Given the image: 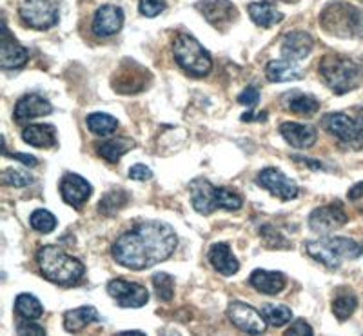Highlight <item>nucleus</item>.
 <instances>
[{"label":"nucleus","instance_id":"nucleus-8","mask_svg":"<svg viewBox=\"0 0 363 336\" xmlns=\"http://www.w3.org/2000/svg\"><path fill=\"white\" fill-rule=\"evenodd\" d=\"M18 17L38 31L51 29L58 24V0H18Z\"/></svg>","mask_w":363,"mask_h":336},{"label":"nucleus","instance_id":"nucleus-48","mask_svg":"<svg viewBox=\"0 0 363 336\" xmlns=\"http://www.w3.org/2000/svg\"><path fill=\"white\" fill-rule=\"evenodd\" d=\"M356 121H358V122H359V124H362V125H363V108H362V109H359V113H358V118H356Z\"/></svg>","mask_w":363,"mask_h":336},{"label":"nucleus","instance_id":"nucleus-9","mask_svg":"<svg viewBox=\"0 0 363 336\" xmlns=\"http://www.w3.org/2000/svg\"><path fill=\"white\" fill-rule=\"evenodd\" d=\"M323 128L343 145L351 150H363V125L345 113H329L323 116Z\"/></svg>","mask_w":363,"mask_h":336},{"label":"nucleus","instance_id":"nucleus-21","mask_svg":"<svg viewBox=\"0 0 363 336\" xmlns=\"http://www.w3.org/2000/svg\"><path fill=\"white\" fill-rule=\"evenodd\" d=\"M285 284H287V279L280 271L256 269L249 276V286L264 295H278L285 289Z\"/></svg>","mask_w":363,"mask_h":336},{"label":"nucleus","instance_id":"nucleus-43","mask_svg":"<svg viewBox=\"0 0 363 336\" xmlns=\"http://www.w3.org/2000/svg\"><path fill=\"white\" fill-rule=\"evenodd\" d=\"M347 198L351 200L356 208L362 209V211H363V182L354 184V186L349 189V193H347Z\"/></svg>","mask_w":363,"mask_h":336},{"label":"nucleus","instance_id":"nucleus-13","mask_svg":"<svg viewBox=\"0 0 363 336\" xmlns=\"http://www.w3.org/2000/svg\"><path fill=\"white\" fill-rule=\"evenodd\" d=\"M347 222H349V216H347L345 209L342 208V203L338 202L314 209L309 216L311 231L318 233V235L336 231V229L343 228Z\"/></svg>","mask_w":363,"mask_h":336},{"label":"nucleus","instance_id":"nucleus-30","mask_svg":"<svg viewBox=\"0 0 363 336\" xmlns=\"http://www.w3.org/2000/svg\"><path fill=\"white\" fill-rule=\"evenodd\" d=\"M15 311L26 320H38L44 315V308L42 303L38 302L37 296L29 295V293H22L15 300Z\"/></svg>","mask_w":363,"mask_h":336},{"label":"nucleus","instance_id":"nucleus-19","mask_svg":"<svg viewBox=\"0 0 363 336\" xmlns=\"http://www.w3.org/2000/svg\"><path fill=\"white\" fill-rule=\"evenodd\" d=\"M280 135L285 142L296 150H309L316 144L318 131L314 125L298 124V122H284L280 125Z\"/></svg>","mask_w":363,"mask_h":336},{"label":"nucleus","instance_id":"nucleus-27","mask_svg":"<svg viewBox=\"0 0 363 336\" xmlns=\"http://www.w3.org/2000/svg\"><path fill=\"white\" fill-rule=\"evenodd\" d=\"M249 17L252 18L256 26L260 28H272L274 24L284 21V15L281 11H278L277 6L267 2V0H262V2H252L247 6Z\"/></svg>","mask_w":363,"mask_h":336},{"label":"nucleus","instance_id":"nucleus-39","mask_svg":"<svg viewBox=\"0 0 363 336\" xmlns=\"http://www.w3.org/2000/svg\"><path fill=\"white\" fill-rule=\"evenodd\" d=\"M18 336H45V329L42 325L35 324L33 320H24L17 325Z\"/></svg>","mask_w":363,"mask_h":336},{"label":"nucleus","instance_id":"nucleus-25","mask_svg":"<svg viewBox=\"0 0 363 336\" xmlns=\"http://www.w3.org/2000/svg\"><path fill=\"white\" fill-rule=\"evenodd\" d=\"M284 106L287 111L296 113L301 116H311L320 109V100L314 95L301 91H289L284 95Z\"/></svg>","mask_w":363,"mask_h":336},{"label":"nucleus","instance_id":"nucleus-45","mask_svg":"<svg viewBox=\"0 0 363 336\" xmlns=\"http://www.w3.org/2000/svg\"><path fill=\"white\" fill-rule=\"evenodd\" d=\"M296 160H298V162L307 164V166H311V167H313V169H322V164H320V162H314V160H309V158H300V157H296Z\"/></svg>","mask_w":363,"mask_h":336},{"label":"nucleus","instance_id":"nucleus-32","mask_svg":"<svg viewBox=\"0 0 363 336\" xmlns=\"http://www.w3.org/2000/svg\"><path fill=\"white\" fill-rule=\"evenodd\" d=\"M128 200L129 195L124 189H111V191L106 193V196L100 200L99 209L104 215H115L116 211H120V209L124 208L125 203H128Z\"/></svg>","mask_w":363,"mask_h":336},{"label":"nucleus","instance_id":"nucleus-44","mask_svg":"<svg viewBox=\"0 0 363 336\" xmlns=\"http://www.w3.org/2000/svg\"><path fill=\"white\" fill-rule=\"evenodd\" d=\"M9 157H13L15 158V160H21L22 164H24V166H37L38 164V160L35 157H31V155H26V153H13V155H9Z\"/></svg>","mask_w":363,"mask_h":336},{"label":"nucleus","instance_id":"nucleus-16","mask_svg":"<svg viewBox=\"0 0 363 336\" xmlns=\"http://www.w3.org/2000/svg\"><path fill=\"white\" fill-rule=\"evenodd\" d=\"M91 193H93V187L80 174H64L62 182H60V195H62V200L67 206L80 209L89 200Z\"/></svg>","mask_w":363,"mask_h":336},{"label":"nucleus","instance_id":"nucleus-33","mask_svg":"<svg viewBox=\"0 0 363 336\" xmlns=\"http://www.w3.org/2000/svg\"><path fill=\"white\" fill-rule=\"evenodd\" d=\"M358 308V298L352 293H343L333 300V313L340 322H345L352 316V313Z\"/></svg>","mask_w":363,"mask_h":336},{"label":"nucleus","instance_id":"nucleus-41","mask_svg":"<svg viewBox=\"0 0 363 336\" xmlns=\"http://www.w3.org/2000/svg\"><path fill=\"white\" fill-rule=\"evenodd\" d=\"M284 336H314L313 327L307 324L306 320H294L289 329L284 332Z\"/></svg>","mask_w":363,"mask_h":336},{"label":"nucleus","instance_id":"nucleus-12","mask_svg":"<svg viewBox=\"0 0 363 336\" xmlns=\"http://www.w3.org/2000/svg\"><path fill=\"white\" fill-rule=\"evenodd\" d=\"M108 293L120 308H142L149 300V291L144 286L122 279L111 280L108 284Z\"/></svg>","mask_w":363,"mask_h":336},{"label":"nucleus","instance_id":"nucleus-20","mask_svg":"<svg viewBox=\"0 0 363 336\" xmlns=\"http://www.w3.org/2000/svg\"><path fill=\"white\" fill-rule=\"evenodd\" d=\"M313 46L314 40L309 33H306V31H291L281 40V55L287 60L300 62L306 57H309Z\"/></svg>","mask_w":363,"mask_h":336},{"label":"nucleus","instance_id":"nucleus-24","mask_svg":"<svg viewBox=\"0 0 363 336\" xmlns=\"http://www.w3.org/2000/svg\"><path fill=\"white\" fill-rule=\"evenodd\" d=\"M265 77L267 80L274 84L281 82H291V80H298L303 77V71L293 60H287V58H281V60H271L265 66Z\"/></svg>","mask_w":363,"mask_h":336},{"label":"nucleus","instance_id":"nucleus-34","mask_svg":"<svg viewBox=\"0 0 363 336\" xmlns=\"http://www.w3.org/2000/svg\"><path fill=\"white\" fill-rule=\"evenodd\" d=\"M29 224H31L35 231L48 235V233H51L57 228V218L48 209H37L29 216Z\"/></svg>","mask_w":363,"mask_h":336},{"label":"nucleus","instance_id":"nucleus-18","mask_svg":"<svg viewBox=\"0 0 363 336\" xmlns=\"http://www.w3.org/2000/svg\"><path fill=\"white\" fill-rule=\"evenodd\" d=\"M53 113V106L48 99L37 95V93H31V95H24L15 106V121L17 122H26V121H33V118H38V116H45Z\"/></svg>","mask_w":363,"mask_h":336},{"label":"nucleus","instance_id":"nucleus-14","mask_svg":"<svg viewBox=\"0 0 363 336\" xmlns=\"http://www.w3.org/2000/svg\"><path fill=\"white\" fill-rule=\"evenodd\" d=\"M196 8L200 9L203 18L220 31H225L238 17L236 6L231 0H202L196 4Z\"/></svg>","mask_w":363,"mask_h":336},{"label":"nucleus","instance_id":"nucleus-23","mask_svg":"<svg viewBox=\"0 0 363 336\" xmlns=\"http://www.w3.org/2000/svg\"><path fill=\"white\" fill-rule=\"evenodd\" d=\"M22 140L26 144L40 147V150H50L57 145V129L53 124H31L22 129Z\"/></svg>","mask_w":363,"mask_h":336},{"label":"nucleus","instance_id":"nucleus-31","mask_svg":"<svg viewBox=\"0 0 363 336\" xmlns=\"http://www.w3.org/2000/svg\"><path fill=\"white\" fill-rule=\"evenodd\" d=\"M262 316L265 318L269 325L272 327H281V325L289 324L293 318V311L287 306H277V303H265L262 308Z\"/></svg>","mask_w":363,"mask_h":336},{"label":"nucleus","instance_id":"nucleus-17","mask_svg":"<svg viewBox=\"0 0 363 336\" xmlns=\"http://www.w3.org/2000/svg\"><path fill=\"white\" fill-rule=\"evenodd\" d=\"M29 53L9 35L8 26L2 24V44H0V66L4 69H21L28 62Z\"/></svg>","mask_w":363,"mask_h":336},{"label":"nucleus","instance_id":"nucleus-10","mask_svg":"<svg viewBox=\"0 0 363 336\" xmlns=\"http://www.w3.org/2000/svg\"><path fill=\"white\" fill-rule=\"evenodd\" d=\"M227 316L233 324L240 329V331L247 332L251 336L264 335L267 325H265V318L262 316L260 311H256L252 306L242 302V300H233L227 308Z\"/></svg>","mask_w":363,"mask_h":336},{"label":"nucleus","instance_id":"nucleus-28","mask_svg":"<svg viewBox=\"0 0 363 336\" xmlns=\"http://www.w3.org/2000/svg\"><path fill=\"white\" fill-rule=\"evenodd\" d=\"M135 147V142L131 138H109V140H104L102 144H99L96 147V153L108 160V162L116 164L120 158L124 157L128 151H131Z\"/></svg>","mask_w":363,"mask_h":336},{"label":"nucleus","instance_id":"nucleus-5","mask_svg":"<svg viewBox=\"0 0 363 336\" xmlns=\"http://www.w3.org/2000/svg\"><path fill=\"white\" fill-rule=\"evenodd\" d=\"M318 73L336 95H345L362 84V69L351 58L325 55L318 64Z\"/></svg>","mask_w":363,"mask_h":336},{"label":"nucleus","instance_id":"nucleus-40","mask_svg":"<svg viewBox=\"0 0 363 336\" xmlns=\"http://www.w3.org/2000/svg\"><path fill=\"white\" fill-rule=\"evenodd\" d=\"M238 102L242 106H247L249 109L255 108V106L258 104V102H260V91H258V87L249 86L247 89H244V91L240 93Z\"/></svg>","mask_w":363,"mask_h":336},{"label":"nucleus","instance_id":"nucleus-29","mask_svg":"<svg viewBox=\"0 0 363 336\" xmlns=\"http://www.w3.org/2000/svg\"><path fill=\"white\" fill-rule=\"evenodd\" d=\"M87 129L96 137H109L118 129V121L108 113H91L86 118Z\"/></svg>","mask_w":363,"mask_h":336},{"label":"nucleus","instance_id":"nucleus-1","mask_svg":"<svg viewBox=\"0 0 363 336\" xmlns=\"http://www.w3.org/2000/svg\"><path fill=\"white\" fill-rule=\"evenodd\" d=\"M178 238L173 228L164 222H142L120 235L111 247L116 264L142 271L167 260L174 253Z\"/></svg>","mask_w":363,"mask_h":336},{"label":"nucleus","instance_id":"nucleus-47","mask_svg":"<svg viewBox=\"0 0 363 336\" xmlns=\"http://www.w3.org/2000/svg\"><path fill=\"white\" fill-rule=\"evenodd\" d=\"M115 336H145L142 331H122Z\"/></svg>","mask_w":363,"mask_h":336},{"label":"nucleus","instance_id":"nucleus-7","mask_svg":"<svg viewBox=\"0 0 363 336\" xmlns=\"http://www.w3.org/2000/svg\"><path fill=\"white\" fill-rule=\"evenodd\" d=\"M173 55L178 66L191 77L202 79L209 75L213 67V58L206 47L193 35L178 33L173 40Z\"/></svg>","mask_w":363,"mask_h":336},{"label":"nucleus","instance_id":"nucleus-35","mask_svg":"<svg viewBox=\"0 0 363 336\" xmlns=\"http://www.w3.org/2000/svg\"><path fill=\"white\" fill-rule=\"evenodd\" d=\"M153 287H155V293L160 300L164 302H169L173 300L174 295V279L171 274L167 273H157L153 274Z\"/></svg>","mask_w":363,"mask_h":336},{"label":"nucleus","instance_id":"nucleus-2","mask_svg":"<svg viewBox=\"0 0 363 336\" xmlns=\"http://www.w3.org/2000/svg\"><path fill=\"white\" fill-rule=\"evenodd\" d=\"M38 267L45 280L62 287H71L84 279L86 267L79 258L71 257L58 245H44L37 253Z\"/></svg>","mask_w":363,"mask_h":336},{"label":"nucleus","instance_id":"nucleus-11","mask_svg":"<svg viewBox=\"0 0 363 336\" xmlns=\"http://www.w3.org/2000/svg\"><path fill=\"white\" fill-rule=\"evenodd\" d=\"M258 186L267 189L272 196H277L280 200H293L296 198L300 189H298V184L294 180H291L285 173H281L277 167H265L258 173V179H256Z\"/></svg>","mask_w":363,"mask_h":336},{"label":"nucleus","instance_id":"nucleus-26","mask_svg":"<svg viewBox=\"0 0 363 336\" xmlns=\"http://www.w3.org/2000/svg\"><path fill=\"white\" fill-rule=\"evenodd\" d=\"M100 315L95 308L91 306H82V308L71 309L64 315V329L67 332H80L82 329H86L89 324H95L99 322Z\"/></svg>","mask_w":363,"mask_h":336},{"label":"nucleus","instance_id":"nucleus-36","mask_svg":"<svg viewBox=\"0 0 363 336\" xmlns=\"http://www.w3.org/2000/svg\"><path fill=\"white\" fill-rule=\"evenodd\" d=\"M260 237L262 240H264V244L267 245V247H271V250H289L291 247L287 238H285L277 228H272V225H262Z\"/></svg>","mask_w":363,"mask_h":336},{"label":"nucleus","instance_id":"nucleus-22","mask_svg":"<svg viewBox=\"0 0 363 336\" xmlns=\"http://www.w3.org/2000/svg\"><path fill=\"white\" fill-rule=\"evenodd\" d=\"M211 266L215 267L220 274L223 276H233V274L238 273L240 262L236 260V257L233 254L231 247L225 242H218V244L211 245L209 253H207Z\"/></svg>","mask_w":363,"mask_h":336},{"label":"nucleus","instance_id":"nucleus-4","mask_svg":"<svg viewBox=\"0 0 363 336\" xmlns=\"http://www.w3.org/2000/svg\"><path fill=\"white\" fill-rule=\"evenodd\" d=\"M320 26L338 38L363 37V13L349 2H330L320 13Z\"/></svg>","mask_w":363,"mask_h":336},{"label":"nucleus","instance_id":"nucleus-3","mask_svg":"<svg viewBox=\"0 0 363 336\" xmlns=\"http://www.w3.org/2000/svg\"><path fill=\"white\" fill-rule=\"evenodd\" d=\"M191 191V203L194 211L200 215H211L216 209H227V211H238L242 208V196L233 189L227 187H215L209 180L194 179L189 184Z\"/></svg>","mask_w":363,"mask_h":336},{"label":"nucleus","instance_id":"nucleus-38","mask_svg":"<svg viewBox=\"0 0 363 336\" xmlns=\"http://www.w3.org/2000/svg\"><path fill=\"white\" fill-rule=\"evenodd\" d=\"M165 6H167V0H140L138 2V11L144 17L155 18L164 11Z\"/></svg>","mask_w":363,"mask_h":336},{"label":"nucleus","instance_id":"nucleus-46","mask_svg":"<svg viewBox=\"0 0 363 336\" xmlns=\"http://www.w3.org/2000/svg\"><path fill=\"white\" fill-rule=\"evenodd\" d=\"M158 336H180V332L174 331V329H162Z\"/></svg>","mask_w":363,"mask_h":336},{"label":"nucleus","instance_id":"nucleus-42","mask_svg":"<svg viewBox=\"0 0 363 336\" xmlns=\"http://www.w3.org/2000/svg\"><path fill=\"white\" fill-rule=\"evenodd\" d=\"M129 179L138 180V182H145V180L153 179V171L149 169L144 164H135L133 167H129Z\"/></svg>","mask_w":363,"mask_h":336},{"label":"nucleus","instance_id":"nucleus-37","mask_svg":"<svg viewBox=\"0 0 363 336\" xmlns=\"http://www.w3.org/2000/svg\"><path fill=\"white\" fill-rule=\"evenodd\" d=\"M2 182H4L6 186L26 187V186H31V182H33V177L29 174V171L9 167V169H6L4 173H2Z\"/></svg>","mask_w":363,"mask_h":336},{"label":"nucleus","instance_id":"nucleus-15","mask_svg":"<svg viewBox=\"0 0 363 336\" xmlns=\"http://www.w3.org/2000/svg\"><path fill=\"white\" fill-rule=\"evenodd\" d=\"M124 26V11L118 6H102L96 9L95 17H93V35L100 38L113 37L122 29Z\"/></svg>","mask_w":363,"mask_h":336},{"label":"nucleus","instance_id":"nucleus-6","mask_svg":"<svg viewBox=\"0 0 363 336\" xmlns=\"http://www.w3.org/2000/svg\"><path fill=\"white\" fill-rule=\"evenodd\" d=\"M309 257L323 264L329 269H338L343 260H354L363 253L358 242L343 237H325L318 240H309L306 244Z\"/></svg>","mask_w":363,"mask_h":336}]
</instances>
